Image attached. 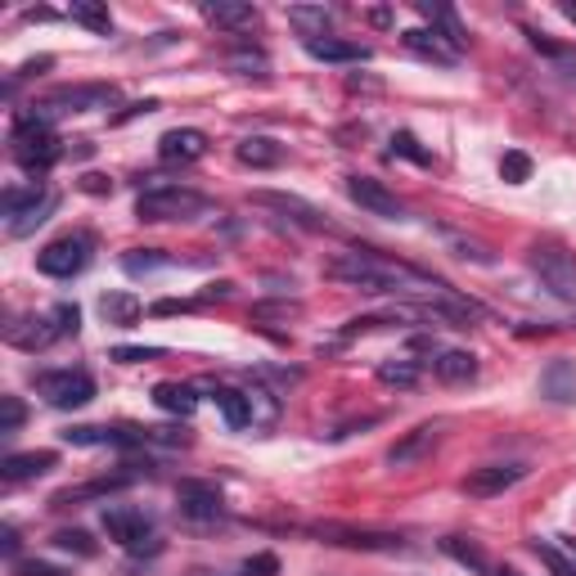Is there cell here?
Here are the masks:
<instances>
[{
    "instance_id": "6da1fadb",
    "label": "cell",
    "mask_w": 576,
    "mask_h": 576,
    "mask_svg": "<svg viewBox=\"0 0 576 576\" xmlns=\"http://www.w3.org/2000/svg\"><path fill=\"white\" fill-rule=\"evenodd\" d=\"M325 275L338 280V284H348V289H361V293H424V297L446 293L442 280L414 271V266H405V261L383 257V252H369V248L338 252L325 266Z\"/></svg>"
},
{
    "instance_id": "7a4b0ae2",
    "label": "cell",
    "mask_w": 576,
    "mask_h": 576,
    "mask_svg": "<svg viewBox=\"0 0 576 576\" xmlns=\"http://www.w3.org/2000/svg\"><path fill=\"white\" fill-rule=\"evenodd\" d=\"M10 144H14L19 167L32 172V176H36V172H50V167L59 163V153H63L59 136L50 131V122L36 118V113H19V118H14V131H10Z\"/></svg>"
},
{
    "instance_id": "3957f363",
    "label": "cell",
    "mask_w": 576,
    "mask_h": 576,
    "mask_svg": "<svg viewBox=\"0 0 576 576\" xmlns=\"http://www.w3.org/2000/svg\"><path fill=\"white\" fill-rule=\"evenodd\" d=\"M208 212V199L189 185H153L140 195L136 216L140 221H195Z\"/></svg>"
},
{
    "instance_id": "277c9868",
    "label": "cell",
    "mask_w": 576,
    "mask_h": 576,
    "mask_svg": "<svg viewBox=\"0 0 576 576\" xmlns=\"http://www.w3.org/2000/svg\"><path fill=\"white\" fill-rule=\"evenodd\" d=\"M77 320H82V311L63 302V306H55L50 316H32V320H23V325H10L5 338L14 342V348H23V352H36V348H50L55 338L77 333Z\"/></svg>"
},
{
    "instance_id": "5b68a950",
    "label": "cell",
    "mask_w": 576,
    "mask_h": 576,
    "mask_svg": "<svg viewBox=\"0 0 576 576\" xmlns=\"http://www.w3.org/2000/svg\"><path fill=\"white\" fill-rule=\"evenodd\" d=\"M91 235H59L55 244H46L42 252H36V271L50 275V280H72L86 271L91 261Z\"/></svg>"
},
{
    "instance_id": "8992f818",
    "label": "cell",
    "mask_w": 576,
    "mask_h": 576,
    "mask_svg": "<svg viewBox=\"0 0 576 576\" xmlns=\"http://www.w3.org/2000/svg\"><path fill=\"white\" fill-rule=\"evenodd\" d=\"M36 392L55 410H77L95 397V378L86 369H46V374H36Z\"/></svg>"
},
{
    "instance_id": "52a82bcc",
    "label": "cell",
    "mask_w": 576,
    "mask_h": 576,
    "mask_svg": "<svg viewBox=\"0 0 576 576\" xmlns=\"http://www.w3.org/2000/svg\"><path fill=\"white\" fill-rule=\"evenodd\" d=\"M531 271L545 280L554 297H576V257L563 244H536L531 248Z\"/></svg>"
},
{
    "instance_id": "ba28073f",
    "label": "cell",
    "mask_w": 576,
    "mask_h": 576,
    "mask_svg": "<svg viewBox=\"0 0 576 576\" xmlns=\"http://www.w3.org/2000/svg\"><path fill=\"white\" fill-rule=\"evenodd\" d=\"M118 99L113 86H63V91H50L42 104H32L36 118H55V113H86V108H108Z\"/></svg>"
},
{
    "instance_id": "9c48e42d",
    "label": "cell",
    "mask_w": 576,
    "mask_h": 576,
    "mask_svg": "<svg viewBox=\"0 0 576 576\" xmlns=\"http://www.w3.org/2000/svg\"><path fill=\"white\" fill-rule=\"evenodd\" d=\"M348 199L356 208H365L369 216H383V221H401L405 216L401 199L383 180H374V176H348Z\"/></svg>"
},
{
    "instance_id": "30bf717a",
    "label": "cell",
    "mask_w": 576,
    "mask_h": 576,
    "mask_svg": "<svg viewBox=\"0 0 576 576\" xmlns=\"http://www.w3.org/2000/svg\"><path fill=\"white\" fill-rule=\"evenodd\" d=\"M104 531H108V541H118L122 550H140V545L149 541L153 522H149V514H144V509L113 505V509H104Z\"/></svg>"
},
{
    "instance_id": "8fae6325",
    "label": "cell",
    "mask_w": 576,
    "mask_h": 576,
    "mask_svg": "<svg viewBox=\"0 0 576 576\" xmlns=\"http://www.w3.org/2000/svg\"><path fill=\"white\" fill-rule=\"evenodd\" d=\"M522 478H527V465H486V469H473L459 486H465V495H473V501H491V495L509 491Z\"/></svg>"
},
{
    "instance_id": "7c38bea8",
    "label": "cell",
    "mask_w": 576,
    "mask_h": 576,
    "mask_svg": "<svg viewBox=\"0 0 576 576\" xmlns=\"http://www.w3.org/2000/svg\"><path fill=\"white\" fill-rule=\"evenodd\" d=\"M252 203H257V208H271V212L289 216V221H297V225H306V230H325V225H329V221L320 216L316 203H306V199H297V195H280V189H257Z\"/></svg>"
},
{
    "instance_id": "4fadbf2b",
    "label": "cell",
    "mask_w": 576,
    "mask_h": 576,
    "mask_svg": "<svg viewBox=\"0 0 576 576\" xmlns=\"http://www.w3.org/2000/svg\"><path fill=\"white\" fill-rule=\"evenodd\" d=\"M176 505L185 518H195V522H216L221 518V491L212 482H180L176 486Z\"/></svg>"
},
{
    "instance_id": "5bb4252c",
    "label": "cell",
    "mask_w": 576,
    "mask_h": 576,
    "mask_svg": "<svg viewBox=\"0 0 576 576\" xmlns=\"http://www.w3.org/2000/svg\"><path fill=\"white\" fill-rule=\"evenodd\" d=\"M316 536H320V541H329V545H348V550H405L401 536H388V531H356V527H338V522L320 527Z\"/></svg>"
},
{
    "instance_id": "9a60e30c",
    "label": "cell",
    "mask_w": 576,
    "mask_h": 576,
    "mask_svg": "<svg viewBox=\"0 0 576 576\" xmlns=\"http://www.w3.org/2000/svg\"><path fill=\"white\" fill-rule=\"evenodd\" d=\"M136 478H140V473H104V478L82 482V486H63L59 495H50V509H72V505H82V501H99V495H108V491L131 486Z\"/></svg>"
},
{
    "instance_id": "2e32d148",
    "label": "cell",
    "mask_w": 576,
    "mask_h": 576,
    "mask_svg": "<svg viewBox=\"0 0 576 576\" xmlns=\"http://www.w3.org/2000/svg\"><path fill=\"white\" fill-rule=\"evenodd\" d=\"M158 153H163V163H199L208 153V136L199 127H176L158 140Z\"/></svg>"
},
{
    "instance_id": "e0dca14e",
    "label": "cell",
    "mask_w": 576,
    "mask_h": 576,
    "mask_svg": "<svg viewBox=\"0 0 576 576\" xmlns=\"http://www.w3.org/2000/svg\"><path fill=\"white\" fill-rule=\"evenodd\" d=\"M437 437H442V424H419V428H410V433L388 450V465H392V469L414 465V459H424V455L437 446Z\"/></svg>"
},
{
    "instance_id": "ac0fdd59",
    "label": "cell",
    "mask_w": 576,
    "mask_h": 576,
    "mask_svg": "<svg viewBox=\"0 0 576 576\" xmlns=\"http://www.w3.org/2000/svg\"><path fill=\"white\" fill-rule=\"evenodd\" d=\"M55 450H27V455H5L0 459V478L5 482H27V478H42L55 469Z\"/></svg>"
},
{
    "instance_id": "d6986e66",
    "label": "cell",
    "mask_w": 576,
    "mask_h": 576,
    "mask_svg": "<svg viewBox=\"0 0 576 576\" xmlns=\"http://www.w3.org/2000/svg\"><path fill=\"white\" fill-rule=\"evenodd\" d=\"M235 158H239L244 167H252V172H266V167H280L289 153H284V144L266 140V136H248V140L235 144Z\"/></svg>"
},
{
    "instance_id": "ffe728a7",
    "label": "cell",
    "mask_w": 576,
    "mask_h": 576,
    "mask_svg": "<svg viewBox=\"0 0 576 576\" xmlns=\"http://www.w3.org/2000/svg\"><path fill=\"white\" fill-rule=\"evenodd\" d=\"M306 55L325 59V63H365L369 59V46L342 42V36H316V42H306Z\"/></svg>"
},
{
    "instance_id": "44dd1931",
    "label": "cell",
    "mask_w": 576,
    "mask_h": 576,
    "mask_svg": "<svg viewBox=\"0 0 576 576\" xmlns=\"http://www.w3.org/2000/svg\"><path fill=\"white\" fill-rule=\"evenodd\" d=\"M541 392L554 405H572L576 401V365L572 361H550L545 374H541Z\"/></svg>"
},
{
    "instance_id": "7402d4cb",
    "label": "cell",
    "mask_w": 576,
    "mask_h": 576,
    "mask_svg": "<svg viewBox=\"0 0 576 576\" xmlns=\"http://www.w3.org/2000/svg\"><path fill=\"white\" fill-rule=\"evenodd\" d=\"M405 46H410L414 55L433 59V63H455V59H459V50H450V46L442 42V32H428V27H410V32H405Z\"/></svg>"
},
{
    "instance_id": "603a6c76",
    "label": "cell",
    "mask_w": 576,
    "mask_h": 576,
    "mask_svg": "<svg viewBox=\"0 0 576 576\" xmlns=\"http://www.w3.org/2000/svg\"><path fill=\"white\" fill-rule=\"evenodd\" d=\"M153 405L167 410V414H195L199 397H195L189 383H158V388H153Z\"/></svg>"
},
{
    "instance_id": "cb8c5ba5",
    "label": "cell",
    "mask_w": 576,
    "mask_h": 576,
    "mask_svg": "<svg viewBox=\"0 0 576 576\" xmlns=\"http://www.w3.org/2000/svg\"><path fill=\"white\" fill-rule=\"evenodd\" d=\"M212 401H216V410L225 414L230 428H248V424H252V397H244V392H235V388H212Z\"/></svg>"
},
{
    "instance_id": "d4e9b609",
    "label": "cell",
    "mask_w": 576,
    "mask_h": 576,
    "mask_svg": "<svg viewBox=\"0 0 576 576\" xmlns=\"http://www.w3.org/2000/svg\"><path fill=\"white\" fill-rule=\"evenodd\" d=\"M433 374H437L442 383H469V378L478 374V361H473L469 352L450 348V352H437V356H433Z\"/></svg>"
},
{
    "instance_id": "484cf974",
    "label": "cell",
    "mask_w": 576,
    "mask_h": 576,
    "mask_svg": "<svg viewBox=\"0 0 576 576\" xmlns=\"http://www.w3.org/2000/svg\"><path fill=\"white\" fill-rule=\"evenodd\" d=\"M203 19L216 23V27H252L257 10L244 5V0H216V5H203Z\"/></svg>"
},
{
    "instance_id": "4316f807",
    "label": "cell",
    "mask_w": 576,
    "mask_h": 576,
    "mask_svg": "<svg viewBox=\"0 0 576 576\" xmlns=\"http://www.w3.org/2000/svg\"><path fill=\"white\" fill-rule=\"evenodd\" d=\"M99 311H104L108 325L131 329V325L140 320V302H136L131 293H104V297H99Z\"/></svg>"
},
{
    "instance_id": "83f0119b",
    "label": "cell",
    "mask_w": 576,
    "mask_h": 576,
    "mask_svg": "<svg viewBox=\"0 0 576 576\" xmlns=\"http://www.w3.org/2000/svg\"><path fill=\"white\" fill-rule=\"evenodd\" d=\"M68 14H72V23H82V27L99 32V36L113 32V14H108V5H99V0H72Z\"/></svg>"
},
{
    "instance_id": "f1b7e54d",
    "label": "cell",
    "mask_w": 576,
    "mask_h": 576,
    "mask_svg": "<svg viewBox=\"0 0 576 576\" xmlns=\"http://www.w3.org/2000/svg\"><path fill=\"white\" fill-rule=\"evenodd\" d=\"M289 23L302 27L306 42H316V36H325V27H329V10L325 5H289Z\"/></svg>"
},
{
    "instance_id": "f546056e",
    "label": "cell",
    "mask_w": 576,
    "mask_h": 576,
    "mask_svg": "<svg viewBox=\"0 0 576 576\" xmlns=\"http://www.w3.org/2000/svg\"><path fill=\"white\" fill-rule=\"evenodd\" d=\"M433 23H442V42L450 46V50H465L469 46V32H465V23L455 19V10H442V5H419Z\"/></svg>"
},
{
    "instance_id": "4dcf8cb0",
    "label": "cell",
    "mask_w": 576,
    "mask_h": 576,
    "mask_svg": "<svg viewBox=\"0 0 576 576\" xmlns=\"http://www.w3.org/2000/svg\"><path fill=\"white\" fill-rule=\"evenodd\" d=\"M42 199H46V189H42V185H27V189L10 185V189H5V199H0V212H5V216L14 221V216H23L27 208H36Z\"/></svg>"
},
{
    "instance_id": "1f68e13d",
    "label": "cell",
    "mask_w": 576,
    "mask_h": 576,
    "mask_svg": "<svg viewBox=\"0 0 576 576\" xmlns=\"http://www.w3.org/2000/svg\"><path fill=\"white\" fill-rule=\"evenodd\" d=\"M378 378L388 383V388H414V383H419V361H383Z\"/></svg>"
},
{
    "instance_id": "d6a6232c",
    "label": "cell",
    "mask_w": 576,
    "mask_h": 576,
    "mask_svg": "<svg viewBox=\"0 0 576 576\" xmlns=\"http://www.w3.org/2000/svg\"><path fill=\"white\" fill-rule=\"evenodd\" d=\"M50 212H55V195H46V199H42V203H36V208H27L23 216H14V221H10V235H14V239H23V235H32V230H36V225H42V221H50Z\"/></svg>"
},
{
    "instance_id": "836d02e7",
    "label": "cell",
    "mask_w": 576,
    "mask_h": 576,
    "mask_svg": "<svg viewBox=\"0 0 576 576\" xmlns=\"http://www.w3.org/2000/svg\"><path fill=\"white\" fill-rule=\"evenodd\" d=\"M55 550L77 554V559H95V541L86 531H55Z\"/></svg>"
},
{
    "instance_id": "e575fe53",
    "label": "cell",
    "mask_w": 576,
    "mask_h": 576,
    "mask_svg": "<svg viewBox=\"0 0 576 576\" xmlns=\"http://www.w3.org/2000/svg\"><path fill=\"white\" fill-rule=\"evenodd\" d=\"M501 176H505L509 185H522V180L531 176V158H527L522 149H509L505 158H501Z\"/></svg>"
},
{
    "instance_id": "d590c367",
    "label": "cell",
    "mask_w": 576,
    "mask_h": 576,
    "mask_svg": "<svg viewBox=\"0 0 576 576\" xmlns=\"http://www.w3.org/2000/svg\"><path fill=\"white\" fill-rule=\"evenodd\" d=\"M122 266H127L131 275H149V271H158V266H167V257H158L153 248H136V252L122 257Z\"/></svg>"
},
{
    "instance_id": "8d00e7d4",
    "label": "cell",
    "mask_w": 576,
    "mask_h": 576,
    "mask_svg": "<svg viewBox=\"0 0 576 576\" xmlns=\"http://www.w3.org/2000/svg\"><path fill=\"white\" fill-rule=\"evenodd\" d=\"M442 550L450 554V559H459L465 567H478V572H486V559H482V550L478 545H465L459 536H450V541H442Z\"/></svg>"
},
{
    "instance_id": "74e56055",
    "label": "cell",
    "mask_w": 576,
    "mask_h": 576,
    "mask_svg": "<svg viewBox=\"0 0 576 576\" xmlns=\"http://www.w3.org/2000/svg\"><path fill=\"white\" fill-rule=\"evenodd\" d=\"M23 419H27V410H23V401L19 397H0V433H19L23 428Z\"/></svg>"
},
{
    "instance_id": "f35d334b",
    "label": "cell",
    "mask_w": 576,
    "mask_h": 576,
    "mask_svg": "<svg viewBox=\"0 0 576 576\" xmlns=\"http://www.w3.org/2000/svg\"><path fill=\"white\" fill-rule=\"evenodd\" d=\"M536 554H541V563H545L554 576H576L572 554H563V550H554V545H541V541H536Z\"/></svg>"
},
{
    "instance_id": "ab89813d",
    "label": "cell",
    "mask_w": 576,
    "mask_h": 576,
    "mask_svg": "<svg viewBox=\"0 0 576 576\" xmlns=\"http://www.w3.org/2000/svg\"><path fill=\"white\" fill-rule=\"evenodd\" d=\"M392 153H405V158H414L419 167H428V163H433V153H428V149H419V140H414L410 131L392 136Z\"/></svg>"
},
{
    "instance_id": "60d3db41",
    "label": "cell",
    "mask_w": 576,
    "mask_h": 576,
    "mask_svg": "<svg viewBox=\"0 0 576 576\" xmlns=\"http://www.w3.org/2000/svg\"><path fill=\"white\" fill-rule=\"evenodd\" d=\"M280 572V559L275 554H252L244 567H239V576H275Z\"/></svg>"
},
{
    "instance_id": "b9f144b4",
    "label": "cell",
    "mask_w": 576,
    "mask_h": 576,
    "mask_svg": "<svg viewBox=\"0 0 576 576\" xmlns=\"http://www.w3.org/2000/svg\"><path fill=\"white\" fill-rule=\"evenodd\" d=\"M163 352L158 348H113V361H122V365H140V361H158Z\"/></svg>"
},
{
    "instance_id": "7bdbcfd3",
    "label": "cell",
    "mask_w": 576,
    "mask_h": 576,
    "mask_svg": "<svg viewBox=\"0 0 576 576\" xmlns=\"http://www.w3.org/2000/svg\"><path fill=\"white\" fill-rule=\"evenodd\" d=\"M14 576H63L50 563H36V559H14Z\"/></svg>"
},
{
    "instance_id": "ee69618b",
    "label": "cell",
    "mask_w": 576,
    "mask_h": 576,
    "mask_svg": "<svg viewBox=\"0 0 576 576\" xmlns=\"http://www.w3.org/2000/svg\"><path fill=\"white\" fill-rule=\"evenodd\" d=\"M302 306L297 302H261V306H252V316L261 320V316H297Z\"/></svg>"
},
{
    "instance_id": "f6af8a7d",
    "label": "cell",
    "mask_w": 576,
    "mask_h": 576,
    "mask_svg": "<svg viewBox=\"0 0 576 576\" xmlns=\"http://www.w3.org/2000/svg\"><path fill=\"white\" fill-rule=\"evenodd\" d=\"M0 550H5L10 559H19V531L14 527H0Z\"/></svg>"
},
{
    "instance_id": "bcb514c9",
    "label": "cell",
    "mask_w": 576,
    "mask_h": 576,
    "mask_svg": "<svg viewBox=\"0 0 576 576\" xmlns=\"http://www.w3.org/2000/svg\"><path fill=\"white\" fill-rule=\"evenodd\" d=\"M158 108V99H140V104H131L127 113H118V122H127V118H140V113H153Z\"/></svg>"
},
{
    "instance_id": "7dc6e473",
    "label": "cell",
    "mask_w": 576,
    "mask_h": 576,
    "mask_svg": "<svg viewBox=\"0 0 576 576\" xmlns=\"http://www.w3.org/2000/svg\"><path fill=\"white\" fill-rule=\"evenodd\" d=\"M491 576H522V572H514V567H495Z\"/></svg>"
},
{
    "instance_id": "c3c4849f",
    "label": "cell",
    "mask_w": 576,
    "mask_h": 576,
    "mask_svg": "<svg viewBox=\"0 0 576 576\" xmlns=\"http://www.w3.org/2000/svg\"><path fill=\"white\" fill-rule=\"evenodd\" d=\"M563 14H567V19H572V23H576V5H563Z\"/></svg>"
},
{
    "instance_id": "681fc988",
    "label": "cell",
    "mask_w": 576,
    "mask_h": 576,
    "mask_svg": "<svg viewBox=\"0 0 576 576\" xmlns=\"http://www.w3.org/2000/svg\"><path fill=\"white\" fill-rule=\"evenodd\" d=\"M567 554H572V563H576V541H567Z\"/></svg>"
}]
</instances>
